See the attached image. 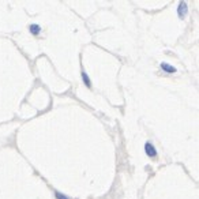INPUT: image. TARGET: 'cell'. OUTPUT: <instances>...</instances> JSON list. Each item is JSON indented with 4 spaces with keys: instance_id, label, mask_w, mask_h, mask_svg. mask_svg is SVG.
Segmentation results:
<instances>
[{
    "instance_id": "obj_1",
    "label": "cell",
    "mask_w": 199,
    "mask_h": 199,
    "mask_svg": "<svg viewBox=\"0 0 199 199\" xmlns=\"http://www.w3.org/2000/svg\"><path fill=\"white\" fill-rule=\"evenodd\" d=\"M145 153H146V155H147L149 158H157V155H158V153H157V149L154 147V145H153L150 140H147V142L145 143Z\"/></svg>"
},
{
    "instance_id": "obj_2",
    "label": "cell",
    "mask_w": 199,
    "mask_h": 199,
    "mask_svg": "<svg viewBox=\"0 0 199 199\" xmlns=\"http://www.w3.org/2000/svg\"><path fill=\"white\" fill-rule=\"evenodd\" d=\"M187 12H188L187 2H180L177 6V17L180 19H184L185 17H187Z\"/></svg>"
},
{
    "instance_id": "obj_3",
    "label": "cell",
    "mask_w": 199,
    "mask_h": 199,
    "mask_svg": "<svg viewBox=\"0 0 199 199\" xmlns=\"http://www.w3.org/2000/svg\"><path fill=\"white\" fill-rule=\"evenodd\" d=\"M160 68H161V71L167 72V74H176V72H177V68H176L175 65L169 64V63H167V62L160 63Z\"/></svg>"
},
{
    "instance_id": "obj_4",
    "label": "cell",
    "mask_w": 199,
    "mask_h": 199,
    "mask_svg": "<svg viewBox=\"0 0 199 199\" xmlns=\"http://www.w3.org/2000/svg\"><path fill=\"white\" fill-rule=\"evenodd\" d=\"M27 29H29L30 34H32V36H34V37H38L40 34H41V32H42V27L40 26L38 23H30Z\"/></svg>"
},
{
    "instance_id": "obj_5",
    "label": "cell",
    "mask_w": 199,
    "mask_h": 199,
    "mask_svg": "<svg viewBox=\"0 0 199 199\" xmlns=\"http://www.w3.org/2000/svg\"><path fill=\"white\" fill-rule=\"evenodd\" d=\"M80 78H82V82L85 83V86L89 87V89H92V79L89 78V75H87V72L85 71V70L80 72Z\"/></svg>"
},
{
    "instance_id": "obj_6",
    "label": "cell",
    "mask_w": 199,
    "mask_h": 199,
    "mask_svg": "<svg viewBox=\"0 0 199 199\" xmlns=\"http://www.w3.org/2000/svg\"><path fill=\"white\" fill-rule=\"evenodd\" d=\"M55 196H56V199H68V196L64 195V194H62V192H59V191L55 192Z\"/></svg>"
}]
</instances>
